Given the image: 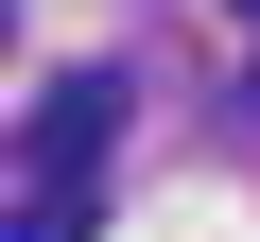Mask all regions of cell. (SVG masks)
Segmentation results:
<instances>
[{
    "instance_id": "1",
    "label": "cell",
    "mask_w": 260,
    "mask_h": 242,
    "mask_svg": "<svg viewBox=\"0 0 260 242\" xmlns=\"http://www.w3.org/2000/svg\"><path fill=\"white\" fill-rule=\"evenodd\" d=\"M121 104H139V69H70V87L35 104V156H18V173H87V156L121 139Z\"/></svg>"
},
{
    "instance_id": "2",
    "label": "cell",
    "mask_w": 260,
    "mask_h": 242,
    "mask_svg": "<svg viewBox=\"0 0 260 242\" xmlns=\"http://www.w3.org/2000/svg\"><path fill=\"white\" fill-rule=\"evenodd\" d=\"M87 208H104L87 173H18V242H87Z\"/></svg>"
},
{
    "instance_id": "3",
    "label": "cell",
    "mask_w": 260,
    "mask_h": 242,
    "mask_svg": "<svg viewBox=\"0 0 260 242\" xmlns=\"http://www.w3.org/2000/svg\"><path fill=\"white\" fill-rule=\"evenodd\" d=\"M243 121H260V69H243Z\"/></svg>"
}]
</instances>
